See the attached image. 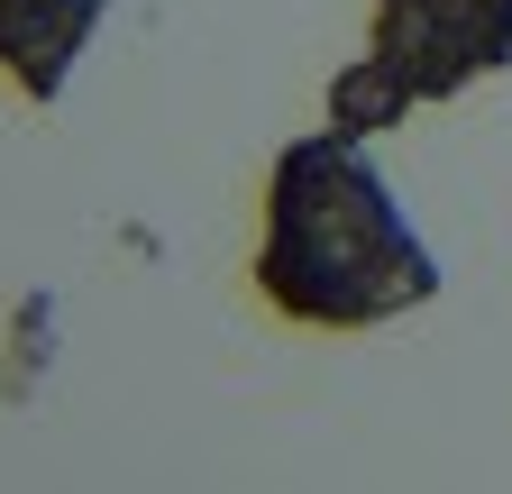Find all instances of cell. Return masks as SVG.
<instances>
[{"mask_svg": "<svg viewBox=\"0 0 512 494\" xmlns=\"http://www.w3.org/2000/svg\"><path fill=\"white\" fill-rule=\"evenodd\" d=\"M256 293L302 330H375L439 293V257L421 247L394 183L366 165L348 129L293 138L266 183V238H256Z\"/></svg>", "mask_w": 512, "mask_h": 494, "instance_id": "obj_1", "label": "cell"}, {"mask_svg": "<svg viewBox=\"0 0 512 494\" xmlns=\"http://www.w3.org/2000/svg\"><path fill=\"white\" fill-rule=\"evenodd\" d=\"M512 65V0H375L366 55L330 83V129H394L412 101H458Z\"/></svg>", "mask_w": 512, "mask_h": 494, "instance_id": "obj_2", "label": "cell"}, {"mask_svg": "<svg viewBox=\"0 0 512 494\" xmlns=\"http://www.w3.org/2000/svg\"><path fill=\"white\" fill-rule=\"evenodd\" d=\"M101 19H110V0H0V74L28 101H64Z\"/></svg>", "mask_w": 512, "mask_h": 494, "instance_id": "obj_3", "label": "cell"}]
</instances>
